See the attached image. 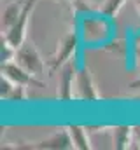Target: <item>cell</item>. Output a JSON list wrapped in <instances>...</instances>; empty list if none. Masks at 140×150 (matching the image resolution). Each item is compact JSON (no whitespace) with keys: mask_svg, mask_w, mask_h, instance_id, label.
Returning <instances> with one entry per match:
<instances>
[{"mask_svg":"<svg viewBox=\"0 0 140 150\" xmlns=\"http://www.w3.org/2000/svg\"><path fill=\"white\" fill-rule=\"evenodd\" d=\"M4 70H5V74L9 75V79H12V80L18 82V84H25V82L28 80V75L25 74L21 68H18L16 65H5Z\"/></svg>","mask_w":140,"mask_h":150,"instance_id":"3","label":"cell"},{"mask_svg":"<svg viewBox=\"0 0 140 150\" xmlns=\"http://www.w3.org/2000/svg\"><path fill=\"white\" fill-rule=\"evenodd\" d=\"M18 14H19V11H18L16 7L7 9V11H5V14H4V25H5V26H11L14 21H18V19H16V18H18Z\"/></svg>","mask_w":140,"mask_h":150,"instance_id":"9","label":"cell"},{"mask_svg":"<svg viewBox=\"0 0 140 150\" xmlns=\"http://www.w3.org/2000/svg\"><path fill=\"white\" fill-rule=\"evenodd\" d=\"M70 140L67 134H58V136H54L53 140H47V142H44V145L42 147H47V149H65V147H69Z\"/></svg>","mask_w":140,"mask_h":150,"instance_id":"5","label":"cell"},{"mask_svg":"<svg viewBox=\"0 0 140 150\" xmlns=\"http://www.w3.org/2000/svg\"><path fill=\"white\" fill-rule=\"evenodd\" d=\"M32 4H34V0H30V2L26 4V7H25L23 12L19 14V21H16V23L12 25V30H11V33L7 35L9 44L14 45V47H18V45L21 44V38H23V28H25V23H26V14H28V9H30Z\"/></svg>","mask_w":140,"mask_h":150,"instance_id":"1","label":"cell"},{"mask_svg":"<svg viewBox=\"0 0 140 150\" xmlns=\"http://www.w3.org/2000/svg\"><path fill=\"white\" fill-rule=\"evenodd\" d=\"M79 89H81L82 98H95V93H93V87H91L88 75H79Z\"/></svg>","mask_w":140,"mask_h":150,"instance_id":"4","label":"cell"},{"mask_svg":"<svg viewBox=\"0 0 140 150\" xmlns=\"http://www.w3.org/2000/svg\"><path fill=\"white\" fill-rule=\"evenodd\" d=\"M139 5H140V0H139Z\"/></svg>","mask_w":140,"mask_h":150,"instance_id":"10","label":"cell"},{"mask_svg":"<svg viewBox=\"0 0 140 150\" xmlns=\"http://www.w3.org/2000/svg\"><path fill=\"white\" fill-rule=\"evenodd\" d=\"M123 2H124V0H107L105 5H104V14L105 16H114L116 11L121 7Z\"/></svg>","mask_w":140,"mask_h":150,"instance_id":"6","label":"cell"},{"mask_svg":"<svg viewBox=\"0 0 140 150\" xmlns=\"http://www.w3.org/2000/svg\"><path fill=\"white\" fill-rule=\"evenodd\" d=\"M70 80H72V68L67 67L65 72H63V75H61V82H63V98H69Z\"/></svg>","mask_w":140,"mask_h":150,"instance_id":"7","label":"cell"},{"mask_svg":"<svg viewBox=\"0 0 140 150\" xmlns=\"http://www.w3.org/2000/svg\"><path fill=\"white\" fill-rule=\"evenodd\" d=\"M70 133H72V138H74V142L77 143V147H81V149H86V147H88V145H86V140H84V136H82V129H81V127H72Z\"/></svg>","mask_w":140,"mask_h":150,"instance_id":"8","label":"cell"},{"mask_svg":"<svg viewBox=\"0 0 140 150\" xmlns=\"http://www.w3.org/2000/svg\"><path fill=\"white\" fill-rule=\"evenodd\" d=\"M19 63L28 70V72H40L42 70V63L39 59V56L35 54L32 47H23L19 49Z\"/></svg>","mask_w":140,"mask_h":150,"instance_id":"2","label":"cell"}]
</instances>
